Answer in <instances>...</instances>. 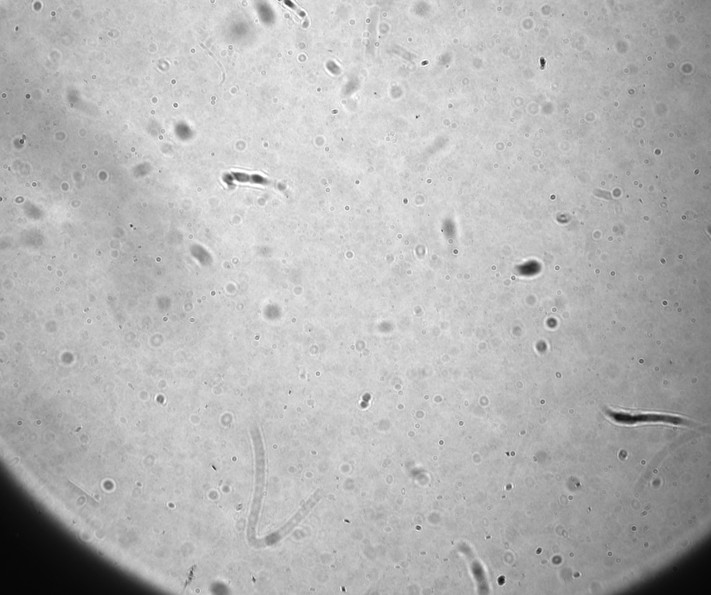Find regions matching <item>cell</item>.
Wrapping results in <instances>:
<instances>
[{
  "label": "cell",
  "instance_id": "cell-1",
  "mask_svg": "<svg viewBox=\"0 0 711 595\" xmlns=\"http://www.w3.org/2000/svg\"><path fill=\"white\" fill-rule=\"evenodd\" d=\"M608 416L614 421L626 425H634L643 423H664L674 425L687 424L685 419L669 414L658 413L625 412L608 411Z\"/></svg>",
  "mask_w": 711,
  "mask_h": 595
}]
</instances>
